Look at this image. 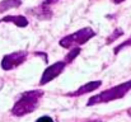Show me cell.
I'll return each mask as SVG.
<instances>
[{
	"instance_id": "7c38bea8",
	"label": "cell",
	"mask_w": 131,
	"mask_h": 122,
	"mask_svg": "<svg viewBox=\"0 0 131 122\" xmlns=\"http://www.w3.org/2000/svg\"><path fill=\"white\" fill-rule=\"evenodd\" d=\"M127 46H131V38H129V40H126L122 45H120V46H117L116 48H115V55H117L122 48H125V47H127Z\"/></svg>"
},
{
	"instance_id": "9c48e42d",
	"label": "cell",
	"mask_w": 131,
	"mask_h": 122,
	"mask_svg": "<svg viewBox=\"0 0 131 122\" xmlns=\"http://www.w3.org/2000/svg\"><path fill=\"white\" fill-rule=\"evenodd\" d=\"M22 5V0H3L0 3V13L10 10L13 8H18Z\"/></svg>"
},
{
	"instance_id": "52a82bcc",
	"label": "cell",
	"mask_w": 131,
	"mask_h": 122,
	"mask_svg": "<svg viewBox=\"0 0 131 122\" xmlns=\"http://www.w3.org/2000/svg\"><path fill=\"white\" fill-rule=\"evenodd\" d=\"M31 14H33L35 17H37L38 19H42V20H46V19H50L51 18V10H50V5L47 4H41L40 6L35 8L31 10Z\"/></svg>"
},
{
	"instance_id": "6da1fadb",
	"label": "cell",
	"mask_w": 131,
	"mask_h": 122,
	"mask_svg": "<svg viewBox=\"0 0 131 122\" xmlns=\"http://www.w3.org/2000/svg\"><path fill=\"white\" fill-rule=\"evenodd\" d=\"M42 97H43V92L40 89L38 90H28V92L22 93L12 108V115L17 116V117H22V116L33 113L37 109Z\"/></svg>"
},
{
	"instance_id": "2e32d148",
	"label": "cell",
	"mask_w": 131,
	"mask_h": 122,
	"mask_svg": "<svg viewBox=\"0 0 131 122\" xmlns=\"http://www.w3.org/2000/svg\"><path fill=\"white\" fill-rule=\"evenodd\" d=\"M88 122H102V121H99V120H93V121H88Z\"/></svg>"
},
{
	"instance_id": "ba28073f",
	"label": "cell",
	"mask_w": 131,
	"mask_h": 122,
	"mask_svg": "<svg viewBox=\"0 0 131 122\" xmlns=\"http://www.w3.org/2000/svg\"><path fill=\"white\" fill-rule=\"evenodd\" d=\"M0 22H5V23H13L15 24L17 27H20V28H24L28 26V20L26 17L23 15H6L4 17Z\"/></svg>"
},
{
	"instance_id": "4fadbf2b",
	"label": "cell",
	"mask_w": 131,
	"mask_h": 122,
	"mask_svg": "<svg viewBox=\"0 0 131 122\" xmlns=\"http://www.w3.org/2000/svg\"><path fill=\"white\" fill-rule=\"evenodd\" d=\"M36 122H53V120H52L50 116H42V117H40Z\"/></svg>"
},
{
	"instance_id": "5b68a950",
	"label": "cell",
	"mask_w": 131,
	"mask_h": 122,
	"mask_svg": "<svg viewBox=\"0 0 131 122\" xmlns=\"http://www.w3.org/2000/svg\"><path fill=\"white\" fill-rule=\"evenodd\" d=\"M66 68V62L65 61H57L52 65H50L48 68H46L41 76V80H40V85H45L50 81H52L55 78H57L62 71L64 69Z\"/></svg>"
},
{
	"instance_id": "8992f818",
	"label": "cell",
	"mask_w": 131,
	"mask_h": 122,
	"mask_svg": "<svg viewBox=\"0 0 131 122\" xmlns=\"http://www.w3.org/2000/svg\"><path fill=\"white\" fill-rule=\"evenodd\" d=\"M101 85H102V81L101 80L89 81V83H87V84H84L83 86H80L79 89H77V90H74V92L68 93L66 95H68V97H79V95H84V94H87V93L94 92V90H95V89H98Z\"/></svg>"
},
{
	"instance_id": "8fae6325",
	"label": "cell",
	"mask_w": 131,
	"mask_h": 122,
	"mask_svg": "<svg viewBox=\"0 0 131 122\" xmlns=\"http://www.w3.org/2000/svg\"><path fill=\"white\" fill-rule=\"evenodd\" d=\"M122 35H124V31H122V29H116V31H113V33H112V35H111V36L107 38V42H106V43H107V45H110V43L115 42V41L117 40L118 37H121Z\"/></svg>"
},
{
	"instance_id": "5bb4252c",
	"label": "cell",
	"mask_w": 131,
	"mask_h": 122,
	"mask_svg": "<svg viewBox=\"0 0 131 122\" xmlns=\"http://www.w3.org/2000/svg\"><path fill=\"white\" fill-rule=\"evenodd\" d=\"M59 0H45V4H47V5H52V4H55V3H57Z\"/></svg>"
},
{
	"instance_id": "9a60e30c",
	"label": "cell",
	"mask_w": 131,
	"mask_h": 122,
	"mask_svg": "<svg viewBox=\"0 0 131 122\" xmlns=\"http://www.w3.org/2000/svg\"><path fill=\"white\" fill-rule=\"evenodd\" d=\"M113 4H120V3H124L125 0H111Z\"/></svg>"
},
{
	"instance_id": "7a4b0ae2",
	"label": "cell",
	"mask_w": 131,
	"mask_h": 122,
	"mask_svg": "<svg viewBox=\"0 0 131 122\" xmlns=\"http://www.w3.org/2000/svg\"><path fill=\"white\" fill-rule=\"evenodd\" d=\"M130 90H131V80L125 81L122 84H118L116 86H112L110 89H106V90H103V92L90 97L87 106L88 107H92V106H95V104L108 103V102H112V101H116V99H121Z\"/></svg>"
},
{
	"instance_id": "30bf717a",
	"label": "cell",
	"mask_w": 131,
	"mask_h": 122,
	"mask_svg": "<svg viewBox=\"0 0 131 122\" xmlns=\"http://www.w3.org/2000/svg\"><path fill=\"white\" fill-rule=\"evenodd\" d=\"M80 51H82V50H80V47H74L71 51H69V53L65 56V60H64V61L66 62V65H68V64H70V62H71V61H73V60H74V59L80 53Z\"/></svg>"
},
{
	"instance_id": "277c9868",
	"label": "cell",
	"mask_w": 131,
	"mask_h": 122,
	"mask_svg": "<svg viewBox=\"0 0 131 122\" xmlns=\"http://www.w3.org/2000/svg\"><path fill=\"white\" fill-rule=\"evenodd\" d=\"M28 57V52L27 51H15L12 53H8L3 57L1 60V69L3 70H12L18 68L19 65H22Z\"/></svg>"
},
{
	"instance_id": "e0dca14e",
	"label": "cell",
	"mask_w": 131,
	"mask_h": 122,
	"mask_svg": "<svg viewBox=\"0 0 131 122\" xmlns=\"http://www.w3.org/2000/svg\"><path fill=\"white\" fill-rule=\"evenodd\" d=\"M127 113H129V116H130V117H131V108H130V109H129V111H127Z\"/></svg>"
},
{
	"instance_id": "3957f363",
	"label": "cell",
	"mask_w": 131,
	"mask_h": 122,
	"mask_svg": "<svg viewBox=\"0 0 131 122\" xmlns=\"http://www.w3.org/2000/svg\"><path fill=\"white\" fill-rule=\"evenodd\" d=\"M95 36V32L90 28V27H85L82 28L69 36H65L64 38L59 42L61 47L64 48H73V47H80L82 45L87 43L90 38H93Z\"/></svg>"
}]
</instances>
